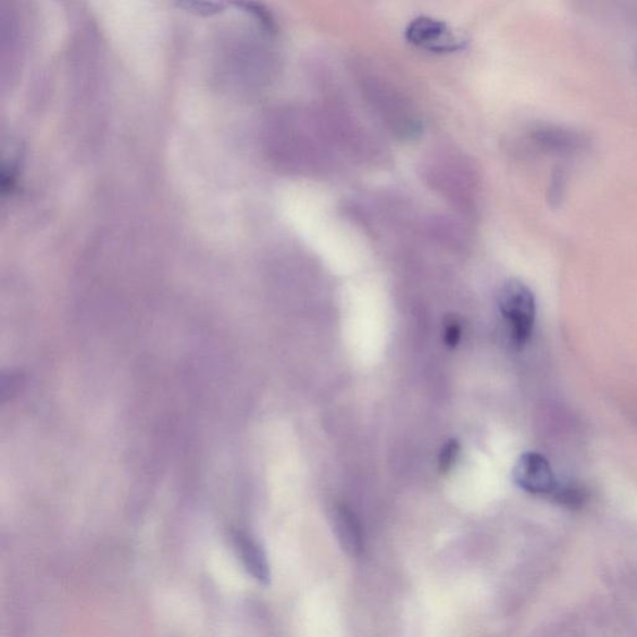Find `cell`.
I'll list each match as a JSON object with an SVG mask.
<instances>
[{
    "mask_svg": "<svg viewBox=\"0 0 637 637\" xmlns=\"http://www.w3.org/2000/svg\"><path fill=\"white\" fill-rule=\"evenodd\" d=\"M334 521L341 547L351 555L360 554L363 550V532L355 513L347 505H340L335 511Z\"/></svg>",
    "mask_w": 637,
    "mask_h": 637,
    "instance_id": "5b68a950",
    "label": "cell"
},
{
    "mask_svg": "<svg viewBox=\"0 0 637 637\" xmlns=\"http://www.w3.org/2000/svg\"><path fill=\"white\" fill-rule=\"evenodd\" d=\"M461 446L458 440H450L442 447L440 454V471L442 473L450 472L453 464L459 459Z\"/></svg>",
    "mask_w": 637,
    "mask_h": 637,
    "instance_id": "52a82bcc",
    "label": "cell"
},
{
    "mask_svg": "<svg viewBox=\"0 0 637 637\" xmlns=\"http://www.w3.org/2000/svg\"><path fill=\"white\" fill-rule=\"evenodd\" d=\"M513 478L525 492L535 496H553L558 487L549 461L538 452H525L516 461Z\"/></svg>",
    "mask_w": 637,
    "mask_h": 637,
    "instance_id": "3957f363",
    "label": "cell"
},
{
    "mask_svg": "<svg viewBox=\"0 0 637 637\" xmlns=\"http://www.w3.org/2000/svg\"><path fill=\"white\" fill-rule=\"evenodd\" d=\"M461 326L458 322L451 321L445 329V342L449 348H455L461 340Z\"/></svg>",
    "mask_w": 637,
    "mask_h": 637,
    "instance_id": "ba28073f",
    "label": "cell"
},
{
    "mask_svg": "<svg viewBox=\"0 0 637 637\" xmlns=\"http://www.w3.org/2000/svg\"><path fill=\"white\" fill-rule=\"evenodd\" d=\"M499 310L504 317L513 346L523 348L536 323V298L524 283L512 279L503 284L498 295Z\"/></svg>",
    "mask_w": 637,
    "mask_h": 637,
    "instance_id": "6da1fadb",
    "label": "cell"
},
{
    "mask_svg": "<svg viewBox=\"0 0 637 637\" xmlns=\"http://www.w3.org/2000/svg\"><path fill=\"white\" fill-rule=\"evenodd\" d=\"M558 503L578 508L585 502V492L578 486H559L552 496Z\"/></svg>",
    "mask_w": 637,
    "mask_h": 637,
    "instance_id": "8992f818",
    "label": "cell"
},
{
    "mask_svg": "<svg viewBox=\"0 0 637 637\" xmlns=\"http://www.w3.org/2000/svg\"><path fill=\"white\" fill-rule=\"evenodd\" d=\"M240 562L252 578L263 585L271 583V566L263 548L254 539L245 535L235 538Z\"/></svg>",
    "mask_w": 637,
    "mask_h": 637,
    "instance_id": "277c9868",
    "label": "cell"
},
{
    "mask_svg": "<svg viewBox=\"0 0 637 637\" xmlns=\"http://www.w3.org/2000/svg\"><path fill=\"white\" fill-rule=\"evenodd\" d=\"M404 38L410 45L435 53H453L464 48V40L455 36L449 25L429 16L413 20L404 30Z\"/></svg>",
    "mask_w": 637,
    "mask_h": 637,
    "instance_id": "7a4b0ae2",
    "label": "cell"
}]
</instances>
